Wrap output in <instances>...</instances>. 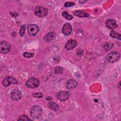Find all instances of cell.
Masks as SVG:
<instances>
[{"label": "cell", "mask_w": 121, "mask_h": 121, "mask_svg": "<svg viewBox=\"0 0 121 121\" xmlns=\"http://www.w3.org/2000/svg\"><path fill=\"white\" fill-rule=\"evenodd\" d=\"M28 34L31 35H35L39 32V28L38 26L35 25H30L27 27Z\"/></svg>", "instance_id": "52a82bcc"}, {"label": "cell", "mask_w": 121, "mask_h": 121, "mask_svg": "<svg viewBox=\"0 0 121 121\" xmlns=\"http://www.w3.org/2000/svg\"><path fill=\"white\" fill-rule=\"evenodd\" d=\"M75 5V3L71 2H67L64 4V6L66 7H69L70 6H74Z\"/></svg>", "instance_id": "603a6c76"}, {"label": "cell", "mask_w": 121, "mask_h": 121, "mask_svg": "<svg viewBox=\"0 0 121 121\" xmlns=\"http://www.w3.org/2000/svg\"><path fill=\"white\" fill-rule=\"evenodd\" d=\"M22 93L18 90H13L10 94V98L13 100H17L22 97Z\"/></svg>", "instance_id": "30bf717a"}, {"label": "cell", "mask_w": 121, "mask_h": 121, "mask_svg": "<svg viewBox=\"0 0 121 121\" xmlns=\"http://www.w3.org/2000/svg\"><path fill=\"white\" fill-rule=\"evenodd\" d=\"M61 15L63 17H64L65 19H66L67 20H71L73 18V16L72 15L69 14L66 11H64V12H62Z\"/></svg>", "instance_id": "ac0fdd59"}, {"label": "cell", "mask_w": 121, "mask_h": 121, "mask_svg": "<svg viewBox=\"0 0 121 121\" xmlns=\"http://www.w3.org/2000/svg\"><path fill=\"white\" fill-rule=\"evenodd\" d=\"M120 57V53L117 52H112L106 56L107 60L109 62H114L118 60Z\"/></svg>", "instance_id": "7a4b0ae2"}, {"label": "cell", "mask_w": 121, "mask_h": 121, "mask_svg": "<svg viewBox=\"0 0 121 121\" xmlns=\"http://www.w3.org/2000/svg\"><path fill=\"white\" fill-rule=\"evenodd\" d=\"M17 79L13 77L8 76L5 78L2 81V85L5 87H7L12 84H17Z\"/></svg>", "instance_id": "5b68a950"}, {"label": "cell", "mask_w": 121, "mask_h": 121, "mask_svg": "<svg viewBox=\"0 0 121 121\" xmlns=\"http://www.w3.org/2000/svg\"><path fill=\"white\" fill-rule=\"evenodd\" d=\"M25 30H26L25 25H22L21 26L19 30V35L20 36L22 37L24 36L25 33Z\"/></svg>", "instance_id": "d6986e66"}, {"label": "cell", "mask_w": 121, "mask_h": 121, "mask_svg": "<svg viewBox=\"0 0 121 121\" xmlns=\"http://www.w3.org/2000/svg\"><path fill=\"white\" fill-rule=\"evenodd\" d=\"M42 114V109L39 105L34 106L30 110V115L33 119H37L40 117Z\"/></svg>", "instance_id": "6da1fadb"}, {"label": "cell", "mask_w": 121, "mask_h": 121, "mask_svg": "<svg viewBox=\"0 0 121 121\" xmlns=\"http://www.w3.org/2000/svg\"><path fill=\"white\" fill-rule=\"evenodd\" d=\"M34 55V53L32 52H25L23 54V56L26 58H31Z\"/></svg>", "instance_id": "ffe728a7"}, {"label": "cell", "mask_w": 121, "mask_h": 121, "mask_svg": "<svg viewBox=\"0 0 121 121\" xmlns=\"http://www.w3.org/2000/svg\"><path fill=\"white\" fill-rule=\"evenodd\" d=\"M55 73L56 74H60L62 73V69L59 66H57L55 68Z\"/></svg>", "instance_id": "7402d4cb"}, {"label": "cell", "mask_w": 121, "mask_h": 121, "mask_svg": "<svg viewBox=\"0 0 121 121\" xmlns=\"http://www.w3.org/2000/svg\"><path fill=\"white\" fill-rule=\"evenodd\" d=\"M69 94L67 91H60L57 93V98L61 101H66L69 99Z\"/></svg>", "instance_id": "ba28073f"}, {"label": "cell", "mask_w": 121, "mask_h": 121, "mask_svg": "<svg viewBox=\"0 0 121 121\" xmlns=\"http://www.w3.org/2000/svg\"><path fill=\"white\" fill-rule=\"evenodd\" d=\"M18 121H30L31 120L30 119H29L27 116L26 115H22L18 119Z\"/></svg>", "instance_id": "44dd1931"}, {"label": "cell", "mask_w": 121, "mask_h": 121, "mask_svg": "<svg viewBox=\"0 0 121 121\" xmlns=\"http://www.w3.org/2000/svg\"><path fill=\"white\" fill-rule=\"evenodd\" d=\"M48 13L47 9L41 6L36 7L35 9V14L39 17H43L46 16Z\"/></svg>", "instance_id": "277c9868"}, {"label": "cell", "mask_w": 121, "mask_h": 121, "mask_svg": "<svg viewBox=\"0 0 121 121\" xmlns=\"http://www.w3.org/2000/svg\"><path fill=\"white\" fill-rule=\"evenodd\" d=\"M105 25L107 28L111 29H114L118 26L117 22L112 19H109L107 20L105 23Z\"/></svg>", "instance_id": "8fae6325"}, {"label": "cell", "mask_w": 121, "mask_h": 121, "mask_svg": "<svg viewBox=\"0 0 121 121\" xmlns=\"http://www.w3.org/2000/svg\"><path fill=\"white\" fill-rule=\"evenodd\" d=\"M40 84L39 80L36 78H32L27 80L26 82V86L29 88H35Z\"/></svg>", "instance_id": "3957f363"}, {"label": "cell", "mask_w": 121, "mask_h": 121, "mask_svg": "<svg viewBox=\"0 0 121 121\" xmlns=\"http://www.w3.org/2000/svg\"><path fill=\"white\" fill-rule=\"evenodd\" d=\"M110 35L111 37H112L113 38H116L119 40H121V35L119 33H117L115 31H113V30L111 31L110 32Z\"/></svg>", "instance_id": "e0dca14e"}, {"label": "cell", "mask_w": 121, "mask_h": 121, "mask_svg": "<svg viewBox=\"0 0 121 121\" xmlns=\"http://www.w3.org/2000/svg\"><path fill=\"white\" fill-rule=\"evenodd\" d=\"M55 37V34L53 32H50L46 34L43 40L44 41L46 42H50L52 40H53Z\"/></svg>", "instance_id": "5bb4252c"}, {"label": "cell", "mask_w": 121, "mask_h": 121, "mask_svg": "<svg viewBox=\"0 0 121 121\" xmlns=\"http://www.w3.org/2000/svg\"><path fill=\"white\" fill-rule=\"evenodd\" d=\"M66 87L68 89H72L75 88L78 86V83L73 79L69 80L66 83Z\"/></svg>", "instance_id": "7c38bea8"}, {"label": "cell", "mask_w": 121, "mask_h": 121, "mask_svg": "<svg viewBox=\"0 0 121 121\" xmlns=\"http://www.w3.org/2000/svg\"><path fill=\"white\" fill-rule=\"evenodd\" d=\"M74 15L79 17H88L89 16V14L82 10H77L74 13Z\"/></svg>", "instance_id": "9a60e30c"}, {"label": "cell", "mask_w": 121, "mask_h": 121, "mask_svg": "<svg viewBox=\"0 0 121 121\" xmlns=\"http://www.w3.org/2000/svg\"><path fill=\"white\" fill-rule=\"evenodd\" d=\"M10 45L6 41H1L0 43V52L2 53H8L10 50Z\"/></svg>", "instance_id": "8992f818"}, {"label": "cell", "mask_w": 121, "mask_h": 121, "mask_svg": "<svg viewBox=\"0 0 121 121\" xmlns=\"http://www.w3.org/2000/svg\"><path fill=\"white\" fill-rule=\"evenodd\" d=\"M33 96L37 98H41L43 97V94L42 93H34L33 94Z\"/></svg>", "instance_id": "cb8c5ba5"}, {"label": "cell", "mask_w": 121, "mask_h": 121, "mask_svg": "<svg viewBox=\"0 0 121 121\" xmlns=\"http://www.w3.org/2000/svg\"><path fill=\"white\" fill-rule=\"evenodd\" d=\"M48 105H49V107L51 109H52V110H54V111H57L59 109L58 105L53 102H49L48 104Z\"/></svg>", "instance_id": "2e32d148"}, {"label": "cell", "mask_w": 121, "mask_h": 121, "mask_svg": "<svg viewBox=\"0 0 121 121\" xmlns=\"http://www.w3.org/2000/svg\"><path fill=\"white\" fill-rule=\"evenodd\" d=\"M77 42L74 40H69L65 44V48L67 50H71L74 48L77 45Z\"/></svg>", "instance_id": "4fadbf2b"}, {"label": "cell", "mask_w": 121, "mask_h": 121, "mask_svg": "<svg viewBox=\"0 0 121 121\" xmlns=\"http://www.w3.org/2000/svg\"><path fill=\"white\" fill-rule=\"evenodd\" d=\"M72 31V28L70 24L66 23L64 24L62 28V32L65 35H70Z\"/></svg>", "instance_id": "9c48e42d"}]
</instances>
